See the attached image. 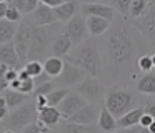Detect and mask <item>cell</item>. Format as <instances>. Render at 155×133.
Returning a JSON list of instances; mask_svg holds the SVG:
<instances>
[{
  "label": "cell",
  "mask_w": 155,
  "mask_h": 133,
  "mask_svg": "<svg viewBox=\"0 0 155 133\" xmlns=\"http://www.w3.org/2000/svg\"><path fill=\"white\" fill-rule=\"evenodd\" d=\"M77 8H78V5L75 2H65L64 5L57 7V8L54 10L57 22H65V23L70 22V20L77 15Z\"/></svg>",
  "instance_id": "21"
},
{
  "label": "cell",
  "mask_w": 155,
  "mask_h": 133,
  "mask_svg": "<svg viewBox=\"0 0 155 133\" xmlns=\"http://www.w3.org/2000/svg\"><path fill=\"white\" fill-rule=\"evenodd\" d=\"M100 108L102 106L97 103H87L82 110H78L75 115H72L68 122L77 123V125H95V122H98Z\"/></svg>",
  "instance_id": "10"
},
{
  "label": "cell",
  "mask_w": 155,
  "mask_h": 133,
  "mask_svg": "<svg viewBox=\"0 0 155 133\" xmlns=\"http://www.w3.org/2000/svg\"><path fill=\"white\" fill-rule=\"evenodd\" d=\"M87 105V102H85L84 98H82L78 93H68L67 96H65V100L60 103V105L57 106L58 112H60L62 118L68 120L72 115H75V113L78 112V110H82L84 106Z\"/></svg>",
  "instance_id": "12"
},
{
  "label": "cell",
  "mask_w": 155,
  "mask_h": 133,
  "mask_svg": "<svg viewBox=\"0 0 155 133\" xmlns=\"http://www.w3.org/2000/svg\"><path fill=\"white\" fill-rule=\"evenodd\" d=\"M75 93H78L88 103V102H95V100L102 98V95H105V86L98 78L88 76V78H85L82 83H78L75 86Z\"/></svg>",
  "instance_id": "8"
},
{
  "label": "cell",
  "mask_w": 155,
  "mask_h": 133,
  "mask_svg": "<svg viewBox=\"0 0 155 133\" xmlns=\"http://www.w3.org/2000/svg\"><path fill=\"white\" fill-rule=\"evenodd\" d=\"M107 53L114 65L124 66L134 58V43L128 28L122 20H117L107 38Z\"/></svg>",
  "instance_id": "1"
},
{
  "label": "cell",
  "mask_w": 155,
  "mask_h": 133,
  "mask_svg": "<svg viewBox=\"0 0 155 133\" xmlns=\"http://www.w3.org/2000/svg\"><path fill=\"white\" fill-rule=\"evenodd\" d=\"M64 60L75 66H78V68H82L88 76H94V78H97L98 72H100V55H98L95 40L88 38L87 42L80 43Z\"/></svg>",
  "instance_id": "2"
},
{
  "label": "cell",
  "mask_w": 155,
  "mask_h": 133,
  "mask_svg": "<svg viewBox=\"0 0 155 133\" xmlns=\"http://www.w3.org/2000/svg\"><path fill=\"white\" fill-rule=\"evenodd\" d=\"M17 28H18V23H12L8 20H0V45L14 42Z\"/></svg>",
  "instance_id": "22"
},
{
  "label": "cell",
  "mask_w": 155,
  "mask_h": 133,
  "mask_svg": "<svg viewBox=\"0 0 155 133\" xmlns=\"http://www.w3.org/2000/svg\"><path fill=\"white\" fill-rule=\"evenodd\" d=\"M64 58H58V57H47L44 60V73H47L50 78H58L64 72Z\"/></svg>",
  "instance_id": "20"
},
{
  "label": "cell",
  "mask_w": 155,
  "mask_h": 133,
  "mask_svg": "<svg viewBox=\"0 0 155 133\" xmlns=\"http://www.w3.org/2000/svg\"><path fill=\"white\" fill-rule=\"evenodd\" d=\"M5 130H4V126H2V123H0V133H4Z\"/></svg>",
  "instance_id": "47"
},
{
  "label": "cell",
  "mask_w": 155,
  "mask_h": 133,
  "mask_svg": "<svg viewBox=\"0 0 155 133\" xmlns=\"http://www.w3.org/2000/svg\"><path fill=\"white\" fill-rule=\"evenodd\" d=\"M152 122H153V118H152V116L148 115V113H143V115H142V118H140V123H138V125H140L142 128H148V126L152 125Z\"/></svg>",
  "instance_id": "41"
},
{
  "label": "cell",
  "mask_w": 155,
  "mask_h": 133,
  "mask_svg": "<svg viewBox=\"0 0 155 133\" xmlns=\"http://www.w3.org/2000/svg\"><path fill=\"white\" fill-rule=\"evenodd\" d=\"M7 72H8V66H7V65H0V92H5V90H8Z\"/></svg>",
  "instance_id": "36"
},
{
  "label": "cell",
  "mask_w": 155,
  "mask_h": 133,
  "mask_svg": "<svg viewBox=\"0 0 155 133\" xmlns=\"http://www.w3.org/2000/svg\"><path fill=\"white\" fill-rule=\"evenodd\" d=\"M7 10H8V2H0V20H5Z\"/></svg>",
  "instance_id": "44"
},
{
  "label": "cell",
  "mask_w": 155,
  "mask_h": 133,
  "mask_svg": "<svg viewBox=\"0 0 155 133\" xmlns=\"http://www.w3.org/2000/svg\"><path fill=\"white\" fill-rule=\"evenodd\" d=\"M148 5L150 3L147 2V0H132V5H130V17L134 20L140 18V17H143L145 13H147L148 10Z\"/></svg>",
  "instance_id": "28"
},
{
  "label": "cell",
  "mask_w": 155,
  "mask_h": 133,
  "mask_svg": "<svg viewBox=\"0 0 155 133\" xmlns=\"http://www.w3.org/2000/svg\"><path fill=\"white\" fill-rule=\"evenodd\" d=\"M0 65H7L8 68H15V70L20 66V60H18L14 42L0 45Z\"/></svg>",
  "instance_id": "15"
},
{
  "label": "cell",
  "mask_w": 155,
  "mask_h": 133,
  "mask_svg": "<svg viewBox=\"0 0 155 133\" xmlns=\"http://www.w3.org/2000/svg\"><path fill=\"white\" fill-rule=\"evenodd\" d=\"M68 88H55L50 95H47V102H48V106H55L57 108L62 102L65 100V96L68 95Z\"/></svg>",
  "instance_id": "29"
},
{
  "label": "cell",
  "mask_w": 155,
  "mask_h": 133,
  "mask_svg": "<svg viewBox=\"0 0 155 133\" xmlns=\"http://www.w3.org/2000/svg\"><path fill=\"white\" fill-rule=\"evenodd\" d=\"M30 40H32V25L24 20V22L18 25L17 33H15V38H14V45L15 50H17V55L20 63H24L28 57V48H30Z\"/></svg>",
  "instance_id": "7"
},
{
  "label": "cell",
  "mask_w": 155,
  "mask_h": 133,
  "mask_svg": "<svg viewBox=\"0 0 155 133\" xmlns=\"http://www.w3.org/2000/svg\"><path fill=\"white\" fill-rule=\"evenodd\" d=\"M134 27H137L145 37L147 40L155 45V3H150L148 5V10L143 17L134 20Z\"/></svg>",
  "instance_id": "9"
},
{
  "label": "cell",
  "mask_w": 155,
  "mask_h": 133,
  "mask_svg": "<svg viewBox=\"0 0 155 133\" xmlns=\"http://www.w3.org/2000/svg\"><path fill=\"white\" fill-rule=\"evenodd\" d=\"M64 33L68 37V40L72 42V45H80V43L87 42L88 40V28H87V20H85L84 15L77 13L70 22H67L65 25Z\"/></svg>",
  "instance_id": "6"
},
{
  "label": "cell",
  "mask_w": 155,
  "mask_h": 133,
  "mask_svg": "<svg viewBox=\"0 0 155 133\" xmlns=\"http://www.w3.org/2000/svg\"><path fill=\"white\" fill-rule=\"evenodd\" d=\"M54 90H55L54 82H48V83H44V85H40V86H35L34 93H35V96H47V95H50Z\"/></svg>",
  "instance_id": "34"
},
{
  "label": "cell",
  "mask_w": 155,
  "mask_h": 133,
  "mask_svg": "<svg viewBox=\"0 0 155 133\" xmlns=\"http://www.w3.org/2000/svg\"><path fill=\"white\" fill-rule=\"evenodd\" d=\"M8 116V106L7 102H5L4 95H0V122H4L5 118Z\"/></svg>",
  "instance_id": "38"
},
{
  "label": "cell",
  "mask_w": 155,
  "mask_h": 133,
  "mask_svg": "<svg viewBox=\"0 0 155 133\" xmlns=\"http://www.w3.org/2000/svg\"><path fill=\"white\" fill-rule=\"evenodd\" d=\"M130 5H132V0H117L114 3V10H117L118 13L127 17L130 15Z\"/></svg>",
  "instance_id": "32"
},
{
  "label": "cell",
  "mask_w": 155,
  "mask_h": 133,
  "mask_svg": "<svg viewBox=\"0 0 155 133\" xmlns=\"http://www.w3.org/2000/svg\"><path fill=\"white\" fill-rule=\"evenodd\" d=\"M48 43H50V33L45 27H34L32 25V40L30 48H28V62H40L48 52Z\"/></svg>",
  "instance_id": "5"
},
{
  "label": "cell",
  "mask_w": 155,
  "mask_h": 133,
  "mask_svg": "<svg viewBox=\"0 0 155 133\" xmlns=\"http://www.w3.org/2000/svg\"><path fill=\"white\" fill-rule=\"evenodd\" d=\"M137 90L145 95H155V73H145L137 80Z\"/></svg>",
  "instance_id": "25"
},
{
  "label": "cell",
  "mask_w": 155,
  "mask_h": 133,
  "mask_svg": "<svg viewBox=\"0 0 155 133\" xmlns=\"http://www.w3.org/2000/svg\"><path fill=\"white\" fill-rule=\"evenodd\" d=\"M145 113V108L143 106H135L134 110H130L128 113H125L124 116L117 120V128L122 130V128H132V126H137L140 123V118L142 115Z\"/></svg>",
  "instance_id": "16"
},
{
  "label": "cell",
  "mask_w": 155,
  "mask_h": 133,
  "mask_svg": "<svg viewBox=\"0 0 155 133\" xmlns=\"http://www.w3.org/2000/svg\"><path fill=\"white\" fill-rule=\"evenodd\" d=\"M18 80L20 82H25V80H30V75H28L25 70H18Z\"/></svg>",
  "instance_id": "45"
},
{
  "label": "cell",
  "mask_w": 155,
  "mask_h": 133,
  "mask_svg": "<svg viewBox=\"0 0 155 133\" xmlns=\"http://www.w3.org/2000/svg\"><path fill=\"white\" fill-rule=\"evenodd\" d=\"M97 126H98V130H100V131H104V133H114V131H117V118H115V116L108 112L105 105H102V108H100V115H98Z\"/></svg>",
  "instance_id": "17"
},
{
  "label": "cell",
  "mask_w": 155,
  "mask_h": 133,
  "mask_svg": "<svg viewBox=\"0 0 155 133\" xmlns=\"http://www.w3.org/2000/svg\"><path fill=\"white\" fill-rule=\"evenodd\" d=\"M145 113L152 116L155 120V102H147V106H145Z\"/></svg>",
  "instance_id": "43"
},
{
  "label": "cell",
  "mask_w": 155,
  "mask_h": 133,
  "mask_svg": "<svg viewBox=\"0 0 155 133\" xmlns=\"http://www.w3.org/2000/svg\"><path fill=\"white\" fill-rule=\"evenodd\" d=\"M38 120V110L35 102H27L22 106L15 108L14 112L8 113V116L4 120L7 130H12V131H24L28 125H32L34 122Z\"/></svg>",
  "instance_id": "4"
},
{
  "label": "cell",
  "mask_w": 155,
  "mask_h": 133,
  "mask_svg": "<svg viewBox=\"0 0 155 133\" xmlns=\"http://www.w3.org/2000/svg\"><path fill=\"white\" fill-rule=\"evenodd\" d=\"M4 98H5V102H7V106H8V110L10 108H18V106H22L24 103H27V100H28V95H24V93H20V92H15V90H5L4 92Z\"/></svg>",
  "instance_id": "24"
},
{
  "label": "cell",
  "mask_w": 155,
  "mask_h": 133,
  "mask_svg": "<svg viewBox=\"0 0 155 133\" xmlns=\"http://www.w3.org/2000/svg\"><path fill=\"white\" fill-rule=\"evenodd\" d=\"M15 80H18V70L8 68V72H7V82H8V85H10L12 82H15Z\"/></svg>",
  "instance_id": "42"
},
{
  "label": "cell",
  "mask_w": 155,
  "mask_h": 133,
  "mask_svg": "<svg viewBox=\"0 0 155 133\" xmlns=\"http://www.w3.org/2000/svg\"><path fill=\"white\" fill-rule=\"evenodd\" d=\"M27 22L34 27H47V25H54V23L57 22V18H55L54 10L48 8V7L40 0L37 10L30 15V18H27Z\"/></svg>",
  "instance_id": "13"
},
{
  "label": "cell",
  "mask_w": 155,
  "mask_h": 133,
  "mask_svg": "<svg viewBox=\"0 0 155 133\" xmlns=\"http://www.w3.org/2000/svg\"><path fill=\"white\" fill-rule=\"evenodd\" d=\"M152 63H153V66H155V55H152Z\"/></svg>",
  "instance_id": "48"
},
{
  "label": "cell",
  "mask_w": 155,
  "mask_h": 133,
  "mask_svg": "<svg viewBox=\"0 0 155 133\" xmlns=\"http://www.w3.org/2000/svg\"><path fill=\"white\" fill-rule=\"evenodd\" d=\"M72 47L74 45L65 33H58L52 40V53H54V57H58V58H65L68 55V52L72 50Z\"/></svg>",
  "instance_id": "18"
},
{
  "label": "cell",
  "mask_w": 155,
  "mask_h": 133,
  "mask_svg": "<svg viewBox=\"0 0 155 133\" xmlns=\"http://www.w3.org/2000/svg\"><path fill=\"white\" fill-rule=\"evenodd\" d=\"M148 133H155V120H153V122H152V125L150 126H148Z\"/></svg>",
  "instance_id": "46"
},
{
  "label": "cell",
  "mask_w": 155,
  "mask_h": 133,
  "mask_svg": "<svg viewBox=\"0 0 155 133\" xmlns=\"http://www.w3.org/2000/svg\"><path fill=\"white\" fill-rule=\"evenodd\" d=\"M104 105L107 106L108 112L118 120L120 116H124L125 113L134 110L132 106L135 105V96H134V93H130L125 88L112 86V88L107 90V93H105V103Z\"/></svg>",
  "instance_id": "3"
},
{
  "label": "cell",
  "mask_w": 155,
  "mask_h": 133,
  "mask_svg": "<svg viewBox=\"0 0 155 133\" xmlns=\"http://www.w3.org/2000/svg\"><path fill=\"white\" fill-rule=\"evenodd\" d=\"M34 90H35V83H34V80H25V82H22V85H20V90L18 92L20 93H24V95H30V93H34Z\"/></svg>",
  "instance_id": "37"
},
{
  "label": "cell",
  "mask_w": 155,
  "mask_h": 133,
  "mask_svg": "<svg viewBox=\"0 0 155 133\" xmlns=\"http://www.w3.org/2000/svg\"><path fill=\"white\" fill-rule=\"evenodd\" d=\"M4 133H15V131H12V130H5Z\"/></svg>",
  "instance_id": "49"
},
{
  "label": "cell",
  "mask_w": 155,
  "mask_h": 133,
  "mask_svg": "<svg viewBox=\"0 0 155 133\" xmlns=\"http://www.w3.org/2000/svg\"><path fill=\"white\" fill-rule=\"evenodd\" d=\"M85 20H87L88 33H92V35H102L110 27V22L105 18H100V17H87Z\"/></svg>",
  "instance_id": "23"
},
{
  "label": "cell",
  "mask_w": 155,
  "mask_h": 133,
  "mask_svg": "<svg viewBox=\"0 0 155 133\" xmlns=\"http://www.w3.org/2000/svg\"><path fill=\"white\" fill-rule=\"evenodd\" d=\"M22 17L24 15L12 5V2H8V10H7V15H5V20H8V22H12V23H18L22 20Z\"/></svg>",
  "instance_id": "33"
},
{
  "label": "cell",
  "mask_w": 155,
  "mask_h": 133,
  "mask_svg": "<svg viewBox=\"0 0 155 133\" xmlns=\"http://www.w3.org/2000/svg\"><path fill=\"white\" fill-rule=\"evenodd\" d=\"M60 133H98V126L95 125H77V123L67 122L62 125Z\"/></svg>",
  "instance_id": "26"
},
{
  "label": "cell",
  "mask_w": 155,
  "mask_h": 133,
  "mask_svg": "<svg viewBox=\"0 0 155 133\" xmlns=\"http://www.w3.org/2000/svg\"><path fill=\"white\" fill-rule=\"evenodd\" d=\"M62 120V115L58 112V108L55 106H44V108L38 110V122H42L45 126L52 128V126H57Z\"/></svg>",
  "instance_id": "19"
},
{
  "label": "cell",
  "mask_w": 155,
  "mask_h": 133,
  "mask_svg": "<svg viewBox=\"0 0 155 133\" xmlns=\"http://www.w3.org/2000/svg\"><path fill=\"white\" fill-rule=\"evenodd\" d=\"M85 78H88V75L84 70L75 66V65H72V63H68V62H65L64 63V72L58 76V82L64 85V88H67V86H77L78 83H82Z\"/></svg>",
  "instance_id": "11"
},
{
  "label": "cell",
  "mask_w": 155,
  "mask_h": 133,
  "mask_svg": "<svg viewBox=\"0 0 155 133\" xmlns=\"http://www.w3.org/2000/svg\"><path fill=\"white\" fill-rule=\"evenodd\" d=\"M138 68L145 73H150V70L153 68V63H152V57L150 55H143L138 58Z\"/></svg>",
  "instance_id": "35"
},
{
  "label": "cell",
  "mask_w": 155,
  "mask_h": 133,
  "mask_svg": "<svg viewBox=\"0 0 155 133\" xmlns=\"http://www.w3.org/2000/svg\"><path fill=\"white\" fill-rule=\"evenodd\" d=\"M32 80H34L35 86H40V85H44V83H48V82H50V76H48L47 73H42V75L35 76V78H32Z\"/></svg>",
  "instance_id": "40"
},
{
  "label": "cell",
  "mask_w": 155,
  "mask_h": 133,
  "mask_svg": "<svg viewBox=\"0 0 155 133\" xmlns=\"http://www.w3.org/2000/svg\"><path fill=\"white\" fill-rule=\"evenodd\" d=\"M80 15L87 17H100L110 22L115 15V10L112 5L107 3H82L80 5Z\"/></svg>",
  "instance_id": "14"
},
{
  "label": "cell",
  "mask_w": 155,
  "mask_h": 133,
  "mask_svg": "<svg viewBox=\"0 0 155 133\" xmlns=\"http://www.w3.org/2000/svg\"><path fill=\"white\" fill-rule=\"evenodd\" d=\"M12 5L22 15H32L38 7V0H12Z\"/></svg>",
  "instance_id": "27"
},
{
  "label": "cell",
  "mask_w": 155,
  "mask_h": 133,
  "mask_svg": "<svg viewBox=\"0 0 155 133\" xmlns=\"http://www.w3.org/2000/svg\"><path fill=\"white\" fill-rule=\"evenodd\" d=\"M22 133H54V131H50L48 126H45L42 122H38V120H37V122H34L32 125H28Z\"/></svg>",
  "instance_id": "31"
},
{
  "label": "cell",
  "mask_w": 155,
  "mask_h": 133,
  "mask_svg": "<svg viewBox=\"0 0 155 133\" xmlns=\"http://www.w3.org/2000/svg\"><path fill=\"white\" fill-rule=\"evenodd\" d=\"M25 72L30 75V78H35V76H38V75H42L44 73V63L42 62H27L25 63Z\"/></svg>",
  "instance_id": "30"
},
{
  "label": "cell",
  "mask_w": 155,
  "mask_h": 133,
  "mask_svg": "<svg viewBox=\"0 0 155 133\" xmlns=\"http://www.w3.org/2000/svg\"><path fill=\"white\" fill-rule=\"evenodd\" d=\"M114 133H148L147 128H142L140 125L137 126H132V128H122V130H117Z\"/></svg>",
  "instance_id": "39"
}]
</instances>
